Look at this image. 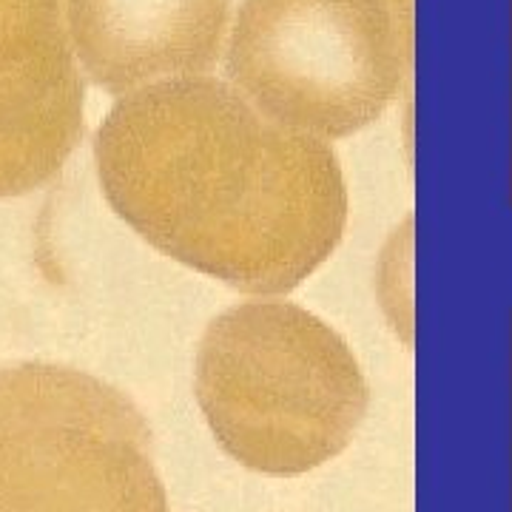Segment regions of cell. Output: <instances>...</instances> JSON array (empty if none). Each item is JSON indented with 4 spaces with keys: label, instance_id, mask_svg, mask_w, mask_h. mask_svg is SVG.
<instances>
[{
    "label": "cell",
    "instance_id": "1",
    "mask_svg": "<svg viewBox=\"0 0 512 512\" xmlns=\"http://www.w3.org/2000/svg\"><path fill=\"white\" fill-rule=\"evenodd\" d=\"M94 163L114 214L151 248L251 296L302 285L348 225L333 146L268 120L214 74L120 97Z\"/></svg>",
    "mask_w": 512,
    "mask_h": 512
},
{
    "label": "cell",
    "instance_id": "2",
    "mask_svg": "<svg viewBox=\"0 0 512 512\" xmlns=\"http://www.w3.org/2000/svg\"><path fill=\"white\" fill-rule=\"evenodd\" d=\"M194 393L214 439L262 476H302L336 458L367 416L350 345L279 296H254L205 328Z\"/></svg>",
    "mask_w": 512,
    "mask_h": 512
},
{
    "label": "cell",
    "instance_id": "3",
    "mask_svg": "<svg viewBox=\"0 0 512 512\" xmlns=\"http://www.w3.org/2000/svg\"><path fill=\"white\" fill-rule=\"evenodd\" d=\"M413 43L416 0H242L225 80L268 120L333 143L393 106Z\"/></svg>",
    "mask_w": 512,
    "mask_h": 512
},
{
    "label": "cell",
    "instance_id": "4",
    "mask_svg": "<svg viewBox=\"0 0 512 512\" xmlns=\"http://www.w3.org/2000/svg\"><path fill=\"white\" fill-rule=\"evenodd\" d=\"M0 512H171L146 416L86 370L3 365Z\"/></svg>",
    "mask_w": 512,
    "mask_h": 512
},
{
    "label": "cell",
    "instance_id": "5",
    "mask_svg": "<svg viewBox=\"0 0 512 512\" xmlns=\"http://www.w3.org/2000/svg\"><path fill=\"white\" fill-rule=\"evenodd\" d=\"M80 137L66 0H0V200L55 180Z\"/></svg>",
    "mask_w": 512,
    "mask_h": 512
},
{
    "label": "cell",
    "instance_id": "6",
    "mask_svg": "<svg viewBox=\"0 0 512 512\" xmlns=\"http://www.w3.org/2000/svg\"><path fill=\"white\" fill-rule=\"evenodd\" d=\"M74 55L106 92L202 77L217 69L234 0H66Z\"/></svg>",
    "mask_w": 512,
    "mask_h": 512
},
{
    "label": "cell",
    "instance_id": "7",
    "mask_svg": "<svg viewBox=\"0 0 512 512\" xmlns=\"http://www.w3.org/2000/svg\"><path fill=\"white\" fill-rule=\"evenodd\" d=\"M410 245H413V220H404L402 228H396L393 237L387 239L382 256H379V268H376V291H379L384 316L407 345H410V328H413Z\"/></svg>",
    "mask_w": 512,
    "mask_h": 512
}]
</instances>
